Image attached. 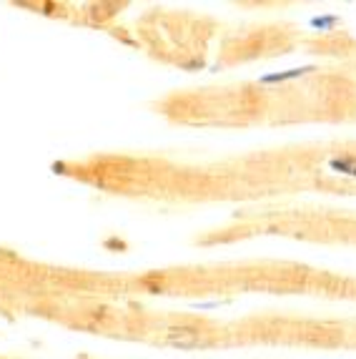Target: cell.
Segmentation results:
<instances>
[{
	"label": "cell",
	"mask_w": 356,
	"mask_h": 359,
	"mask_svg": "<svg viewBox=\"0 0 356 359\" xmlns=\"http://www.w3.org/2000/svg\"><path fill=\"white\" fill-rule=\"evenodd\" d=\"M166 341L173 347L193 349L201 344V332L193 330V327H173V330L166 332Z\"/></svg>",
	"instance_id": "1"
},
{
	"label": "cell",
	"mask_w": 356,
	"mask_h": 359,
	"mask_svg": "<svg viewBox=\"0 0 356 359\" xmlns=\"http://www.w3.org/2000/svg\"><path fill=\"white\" fill-rule=\"evenodd\" d=\"M329 168L336 171V174L354 176L356 179V156H336V158L329 161Z\"/></svg>",
	"instance_id": "2"
},
{
	"label": "cell",
	"mask_w": 356,
	"mask_h": 359,
	"mask_svg": "<svg viewBox=\"0 0 356 359\" xmlns=\"http://www.w3.org/2000/svg\"><path fill=\"white\" fill-rule=\"evenodd\" d=\"M314 71V66H306V68H291V71L286 73H273V76H263L261 81L263 83H279V81H289V78H299L303 76V73H311Z\"/></svg>",
	"instance_id": "3"
},
{
	"label": "cell",
	"mask_w": 356,
	"mask_h": 359,
	"mask_svg": "<svg viewBox=\"0 0 356 359\" xmlns=\"http://www.w3.org/2000/svg\"><path fill=\"white\" fill-rule=\"evenodd\" d=\"M336 23V18L334 15H324V18H314L311 20V25H316V28H329V25Z\"/></svg>",
	"instance_id": "4"
}]
</instances>
